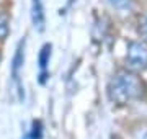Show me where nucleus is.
Masks as SVG:
<instances>
[{
  "instance_id": "obj_1",
  "label": "nucleus",
  "mask_w": 147,
  "mask_h": 139,
  "mask_svg": "<svg viewBox=\"0 0 147 139\" xmlns=\"http://www.w3.org/2000/svg\"><path fill=\"white\" fill-rule=\"evenodd\" d=\"M144 85L134 72L118 70L108 82V98L116 105H126L142 95Z\"/></svg>"
},
{
  "instance_id": "obj_2",
  "label": "nucleus",
  "mask_w": 147,
  "mask_h": 139,
  "mask_svg": "<svg viewBox=\"0 0 147 139\" xmlns=\"http://www.w3.org/2000/svg\"><path fill=\"white\" fill-rule=\"evenodd\" d=\"M126 62L132 70L147 69V44L141 41H131L127 44Z\"/></svg>"
},
{
  "instance_id": "obj_3",
  "label": "nucleus",
  "mask_w": 147,
  "mask_h": 139,
  "mask_svg": "<svg viewBox=\"0 0 147 139\" xmlns=\"http://www.w3.org/2000/svg\"><path fill=\"white\" fill-rule=\"evenodd\" d=\"M23 62H25V39L18 43V48H16L13 61H11V77L16 84L20 79V69L23 67Z\"/></svg>"
},
{
  "instance_id": "obj_4",
  "label": "nucleus",
  "mask_w": 147,
  "mask_h": 139,
  "mask_svg": "<svg viewBox=\"0 0 147 139\" xmlns=\"http://www.w3.org/2000/svg\"><path fill=\"white\" fill-rule=\"evenodd\" d=\"M31 22L38 31H44V8L42 0H31Z\"/></svg>"
},
{
  "instance_id": "obj_5",
  "label": "nucleus",
  "mask_w": 147,
  "mask_h": 139,
  "mask_svg": "<svg viewBox=\"0 0 147 139\" xmlns=\"http://www.w3.org/2000/svg\"><path fill=\"white\" fill-rule=\"evenodd\" d=\"M51 49H53V46L49 43H46L44 46L41 48V51H39V69H41V74H39V82L41 84H44L46 82V69H47V64H49V59H51Z\"/></svg>"
},
{
  "instance_id": "obj_6",
  "label": "nucleus",
  "mask_w": 147,
  "mask_h": 139,
  "mask_svg": "<svg viewBox=\"0 0 147 139\" xmlns=\"http://www.w3.org/2000/svg\"><path fill=\"white\" fill-rule=\"evenodd\" d=\"M10 20L5 13H0V39H5L8 36V31H10Z\"/></svg>"
},
{
  "instance_id": "obj_7",
  "label": "nucleus",
  "mask_w": 147,
  "mask_h": 139,
  "mask_svg": "<svg viewBox=\"0 0 147 139\" xmlns=\"http://www.w3.org/2000/svg\"><path fill=\"white\" fill-rule=\"evenodd\" d=\"M110 3L118 10H131L132 0H110Z\"/></svg>"
},
{
  "instance_id": "obj_8",
  "label": "nucleus",
  "mask_w": 147,
  "mask_h": 139,
  "mask_svg": "<svg viewBox=\"0 0 147 139\" xmlns=\"http://www.w3.org/2000/svg\"><path fill=\"white\" fill-rule=\"evenodd\" d=\"M31 139H41V123L39 121H33V129L30 133Z\"/></svg>"
},
{
  "instance_id": "obj_9",
  "label": "nucleus",
  "mask_w": 147,
  "mask_h": 139,
  "mask_svg": "<svg viewBox=\"0 0 147 139\" xmlns=\"http://www.w3.org/2000/svg\"><path fill=\"white\" fill-rule=\"evenodd\" d=\"M139 34L147 41V13L142 16L141 22H139Z\"/></svg>"
},
{
  "instance_id": "obj_10",
  "label": "nucleus",
  "mask_w": 147,
  "mask_h": 139,
  "mask_svg": "<svg viewBox=\"0 0 147 139\" xmlns=\"http://www.w3.org/2000/svg\"><path fill=\"white\" fill-rule=\"evenodd\" d=\"M142 139H147V133H146V134H144V138H142Z\"/></svg>"
}]
</instances>
